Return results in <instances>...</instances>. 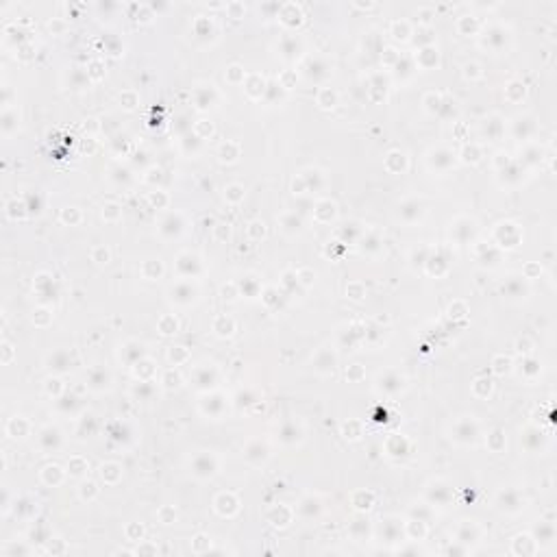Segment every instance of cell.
Listing matches in <instances>:
<instances>
[{
	"mask_svg": "<svg viewBox=\"0 0 557 557\" xmlns=\"http://www.w3.org/2000/svg\"><path fill=\"white\" fill-rule=\"evenodd\" d=\"M96 494H98V490H96L94 483H83V488H81V496H83V498H94Z\"/></svg>",
	"mask_w": 557,
	"mask_h": 557,
	"instance_id": "40",
	"label": "cell"
},
{
	"mask_svg": "<svg viewBox=\"0 0 557 557\" xmlns=\"http://www.w3.org/2000/svg\"><path fill=\"white\" fill-rule=\"evenodd\" d=\"M122 98H129V109H133V107H135V103H137V100H135V94L124 92V94H122Z\"/></svg>",
	"mask_w": 557,
	"mask_h": 557,
	"instance_id": "49",
	"label": "cell"
},
{
	"mask_svg": "<svg viewBox=\"0 0 557 557\" xmlns=\"http://www.w3.org/2000/svg\"><path fill=\"white\" fill-rule=\"evenodd\" d=\"M464 70H466V77H472V79L481 74V72H479V65H477V63H466V68H464Z\"/></svg>",
	"mask_w": 557,
	"mask_h": 557,
	"instance_id": "47",
	"label": "cell"
},
{
	"mask_svg": "<svg viewBox=\"0 0 557 557\" xmlns=\"http://www.w3.org/2000/svg\"><path fill=\"white\" fill-rule=\"evenodd\" d=\"M278 438H281L283 444H296V442L302 440V427L296 422H285L278 431Z\"/></svg>",
	"mask_w": 557,
	"mask_h": 557,
	"instance_id": "11",
	"label": "cell"
},
{
	"mask_svg": "<svg viewBox=\"0 0 557 557\" xmlns=\"http://www.w3.org/2000/svg\"><path fill=\"white\" fill-rule=\"evenodd\" d=\"M429 166L433 168V170H440V172H444V170H448L450 166H453L455 163V155L450 153V150H446V148H438V150H431L429 153Z\"/></svg>",
	"mask_w": 557,
	"mask_h": 557,
	"instance_id": "7",
	"label": "cell"
},
{
	"mask_svg": "<svg viewBox=\"0 0 557 557\" xmlns=\"http://www.w3.org/2000/svg\"><path fill=\"white\" fill-rule=\"evenodd\" d=\"M226 77L231 83H240V81H244V70L240 68V65H231V68L226 70Z\"/></svg>",
	"mask_w": 557,
	"mask_h": 557,
	"instance_id": "37",
	"label": "cell"
},
{
	"mask_svg": "<svg viewBox=\"0 0 557 557\" xmlns=\"http://www.w3.org/2000/svg\"><path fill=\"white\" fill-rule=\"evenodd\" d=\"M42 481L46 483V486H59V483L63 481V470H61V466H57V464L46 466V468L42 470Z\"/></svg>",
	"mask_w": 557,
	"mask_h": 557,
	"instance_id": "14",
	"label": "cell"
},
{
	"mask_svg": "<svg viewBox=\"0 0 557 557\" xmlns=\"http://www.w3.org/2000/svg\"><path fill=\"white\" fill-rule=\"evenodd\" d=\"M479 436V431H477V424H474L472 420H460V422H455V427H453V438L457 442H462V444H474V440H477Z\"/></svg>",
	"mask_w": 557,
	"mask_h": 557,
	"instance_id": "3",
	"label": "cell"
},
{
	"mask_svg": "<svg viewBox=\"0 0 557 557\" xmlns=\"http://www.w3.org/2000/svg\"><path fill=\"white\" fill-rule=\"evenodd\" d=\"M185 357H187V353H185V350H181V346H176V348L170 350V359L174 364H179V359H185Z\"/></svg>",
	"mask_w": 557,
	"mask_h": 557,
	"instance_id": "44",
	"label": "cell"
},
{
	"mask_svg": "<svg viewBox=\"0 0 557 557\" xmlns=\"http://www.w3.org/2000/svg\"><path fill=\"white\" fill-rule=\"evenodd\" d=\"M170 298L174 300L176 305H192V302L198 298V288H196L192 281H181L170 290Z\"/></svg>",
	"mask_w": 557,
	"mask_h": 557,
	"instance_id": "2",
	"label": "cell"
},
{
	"mask_svg": "<svg viewBox=\"0 0 557 557\" xmlns=\"http://www.w3.org/2000/svg\"><path fill=\"white\" fill-rule=\"evenodd\" d=\"M205 87H207V85H202V87L196 89V96H200V92H207V89H205ZM211 103H214V89H211L209 94H205L202 98H196V105H198V109L211 107Z\"/></svg>",
	"mask_w": 557,
	"mask_h": 557,
	"instance_id": "33",
	"label": "cell"
},
{
	"mask_svg": "<svg viewBox=\"0 0 557 557\" xmlns=\"http://www.w3.org/2000/svg\"><path fill=\"white\" fill-rule=\"evenodd\" d=\"M3 353H5V357H3V364H9L11 362V357H13V346L9 342H5L3 344Z\"/></svg>",
	"mask_w": 557,
	"mask_h": 557,
	"instance_id": "45",
	"label": "cell"
},
{
	"mask_svg": "<svg viewBox=\"0 0 557 557\" xmlns=\"http://www.w3.org/2000/svg\"><path fill=\"white\" fill-rule=\"evenodd\" d=\"M192 472L200 479H209L218 472V460L211 453H198L192 460Z\"/></svg>",
	"mask_w": 557,
	"mask_h": 557,
	"instance_id": "1",
	"label": "cell"
},
{
	"mask_svg": "<svg viewBox=\"0 0 557 557\" xmlns=\"http://www.w3.org/2000/svg\"><path fill=\"white\" fill-rule=\"evenodd\" d=\"M335 103H338V94L329 87H322L320 94H318V105L324 107V109H329V107H335Z\"/></svg>",
	"mask_w": 557,
	"mask_h": 557,
	"instance_id": "22",
	"label": "cell"
},
{
	"mask_svg": "<svg viewBox=\"0 0 557 557\" xmlns=\"http://www.w3.org/2000/svg\"><path fill=\"white\" fill-rule=\"evenodd\" d=\"M39 446H42L44 450H57L61 446V431L57 429V427H44L42 431H39Z\"/></svg>",
	"mask_w": 557,
	"mask_h": 557,
	"instance_id": "8",
	"label": "cell"
},
{
	"mask_svg": "<svg viewBox=\"0 0 557 557\" xmlns=\"http://www.w3.org/2000/svg\"><path fill=\"white\" fill-rule=\"evenodd\" d=\"M422 214H424V205L418 198H409L398 207V216L403 218L405 222H416V220L422 218Z\"/></svg>",
	"mask_w": 557,
	"mask_h": 557,
	"instance_id": "5",
	"label": "cell"
},
{
	"mask_svg": "<svg viewBox=\"0 0 557 557\" xmlns=\"http://www.w3.org/2000/svg\"><path fill=\"white\" fill-rule=\"evenodd\" d=\"M179 383H181V376H179L174 370H168L166 374H163V386H166L168 390L179 388Z\"/></svg>",
	"mask_w": 557,
	"mask_h": 557,
	"instance_id": "36",
	"label": "cell"
},
{
	"mask_svg": "<svg viewBox=\"0 0 557 557\" xmlns=\"http://www.w3.org/2000/svg\"><path fill=\"white\" fill-rule=\"evenodd\" d=\"M281 46H283L281 50H283V55H285V57H292V50H298V44L294 42V39H292V44H288V39H283Z\"/></svg>",
	"mask_w": 557,
	"mask_h": 557,
	"instance_id": "43",
	"label": "cell"
},
{
	"mask_svg": "<svg viewBox=\"0 0 557 557\" xmlns=\"http://www.w3.org/2000/svg\"><path fill=\"white\" fill-rule=\"evenodd\" d=\"M376 388L383 390L386 394H396V392H400V390L405 388V379L400 374H396V372H386V374L379 376Z\"/></svg>",
	"mask_w": 557,
	"mask_h": 557,
	"instance_id": "6",
	"label": "cell"
},
{
	"mask_svg": "<svg viewBox=\"0 0 557 557\" xmlns=\"http://www.w3.org/2000/svg\"><path fill=\"white\" fill-rule=\"evenodd\" d=\"M92 257H94V261H98V264H107V261H109V250L105 248V246H96L94 252H92Z\"/></svg>",
	"mask_w": 557,
	"mask_h": 557,
	"instance_id": "38",
	"label": "cell"
},
{
	"mask_svg": "<svg viewBox=\"0 0 557 557\" xmlns=\"http://www.w3.org/2000/svg\"><path fill=\"white\" fill-rule=\"evenodd\" d=\"M264 233H266L264 222H250V224H248V235H250V237L259 240V237H264Z\"/></svg>",
	"mask_w": 557,
	"mask_h": 557,
	"instance_id": "39",
	"label": "cell"
},
{
	"mask_svg": "<svg viewBox=\"0 0 557 557\" xmlns=\"http://www.w3.org/2000/svg\"><path fill=\"white\" fill-rule=\"evenodd\" d=\"M501 501H507V505H501L503 510H507V512L520 510V498H518V494H516V492H501V494H498V503H501Z\"/></svg>",
	"mask_w": 557,
	"mask_h": 557,
	"instance_id": "24",
	"label": "cell"
},
{
	"mask_svg": "<svg viewBox=\"0 0 557 557\" xmlns=\"http://www.w3.org/2000/svg\"><path fill=\"white\" fill-rule=\"evenodd\" d=\"M392 35H394V39H400V42H405V39H409V35H412V29H409V24L407 22H392Z\"/></svg>",
	"mask_w": 557,
	"mask_h": 557,
	"instance_id": "26",
	"label": "cell"
},
{
	"mask_svg": "<svg viewBox=\"0 0 557 557\" xmlns=\"http://www.w3.org/2000/svg\"><path fill=\"white\" fill-rule=\"evenodd\" d=\"M316 218L320 222H329V220L335 218V202L331 200H320L316 205Z\"/></svg>",
	"mask_w": 557,
	"mask_h": 557,
	"instance_id": "15",
	"label": "cell"
},
{
	"mask_svg": "<svg viewBox=\"0 0 557 557\" xmlns=\"http://www.w3.org/2000/svg\"><path fill=\"white\" fill-rule=\"evenodd\" d=\"M264 89H266V83H264V79H261V77L252 74V77L248 79V85H246V92H248V96L257 98V96L264 94Z\"/></svg>",
	"mask_w": 557,
	"mask_h": 557,
	"instance_id": "25",
	"label": "cell"
},
{
	"mask_svg": "<svg viewBox=\"0 0 557 557\" xmlns=\"http://www.w3.org/2000/svg\"><path fill=\"white\" fill-rule=\"evenodd\" d=\"M176 268L183 276H196L202 270V264L198 255H194V252H181L176 257Z\"/></svg>",
	"mask_w": 557,
	"mask_h": 557,
	"instance_id": "4",
	"label": "cell"
},
{
	"mask_svg": "<svg viewBox=\"0 0 557 557\" xmlns=\"http://www.w3.org/2000/svg\"><path fill=\"white\" fill-rule=\"evenodd\" d=\"M89 386L94 390H105L109 386V374L100 370V368H94V370L89 372Z\"/></svg>",
	"mask_w": 557,
	"mask_h": 557,
	"instance_id": "16",
	"label": "cell"
},
{
	"mask_svg": "<svg viewBox=\"0 0 557 557\" xmlns=\"http://www.w3.org/2000/svg\"><path fill=\"white\" fill-rule=\"evenodd\" d=\"M68 472L72 474V477H83V474L87 472V462L81 460V457H72L70 464H68Z\"/></svg>",
	"mask_w": 557,
	"mask_h": 557,
	"instance_id": "28",
	"label": "cell"
},
{
	"mask_svg": "<svg viewBox=\"0 0 557 557\" xmlns=\"http://www.w3.org/2000/svg\"><path fill=\"white\" fill-rule=\"evenodd\" d=\"M48 368L55 372H65V370H70L72 368V357L68 350H57V353H53L50 357H48Z\"/></svg>",
	"mask_w": 557,
	"mask_h": 557,
	"instance_id": "10",
	"label": "cell"
},
{
	"mask_svg": "<svg viewBox=\"0 0 557 557\" xmlns=\"http://www.w3.org/2000/svg\"><path fill=\"white\" fill-rule=\"evenodd\" d=\"M379 248V240H376V237L372 235V237H366L364 240V250L366 252H372V250H376Z\"/></svg>",
	"mask_w": 557,
	"mask_h": 557,
	"instance_id": "42",
	"label": "cell"
},
{
	"mask_svg": "<svg viewBox=\"0 0 557 557\" xmlns=\"http://www.w3.org/2000/svg\"><path fill=\"white\" fill-rule=\"evenodd\" d=\"M46 392L48 394H53V392L55 394H59V379H48L46 381Z\"/></svg>",
	"mask_w": 557,
	"mask_h": 557,
	"instance_id": "46",
	"label": "cell"
},
{
	"mask_svg": "<svg viewBox=\"0 0 557 557\" xmlns=\"http://www.w3.org/2000/svg\"><path fill=\"white\" fill-rule=\"evenodd\" d=\"M226 9L231 11V18H242V13L246 11V9H244V5H240V3H231V5H226Z\"/></svg>",
	"mask_w": 557,
	"mask_h": 557,
	"instance_id": "41",
	"label": "cell"
},
{
	"mask_svg": "<svg viewBox=\"0 0 557 557\" xmlns=\"http://www.w3.org/2000/svg\"><path fill=\"white\" fill-rule=\"evenodd\" d=\"M142 272H144L146 278H157V276H161V272H163V266H161L159 259H148V261H144Z\"/></svg>",
	"mask_w": 557,
	"mask_h": 557,
	"instance_id": "20",
	"label": "cell"
},
{
	"mask_svg": "<svg viewBox=\"0 0 557 557\" xmlns=\"http://www.w3.org/2000/svg\"><path fill=\"white\" fill-rule=\"evenodd\" d=\"M237 157H240V146L235 142H226L220 146V159L222 161H235Z\"/></svg>",
	"mask_w": 557,
	"mask_h": 557,
	"instance_id": "21",
	"label": "cell"
},
{
	"mask_svg": "<svg viewBox=\"0 0 557 557\" xmlns=\"http://www.w3.org/2000/svg\"><path fill=\"white\" fill-rule=\"evenodd\" d=\"M214 331L218 335H222V338H226V335H231L235 331V322L231 320V318H226V316H218L216 320H214Z\"/></svg>",
	"mask_w": 557,
	"mask_h": 557,
	"instance_id": "18",
	"label": "cell"
},
{
	"mask_svg": "<svg viewBox=\"0 0 557 557\" xmlns=\"http://www.w3.org/2000/svg\"><path fill=\"white\" fill-rule=\"evenodd\" d=\"M159 329H161V333H163V335H172V333H176V329H179L176 318H172V316L161 318V320H159Z\"/></svg>",
	"mask_w": 557,
	"mask_h": 557,
	"instance_id": "30",
	"label": "cell"
},
{
	"mask_svg": "<svg viewBox=\"0 0 557 557\" xmlns=\"http://www.w3.org/2000/svg\"><path fill=\"white\" fill-rule=\"evenodd\" d=\"M462 157H464V161H466V163H477V161L481 159V150H479V146H474V144L466 146V148L462 150Z\"/></svg>",
	"mask_w": 557,
	"mask_h": 557,
	"instance_id": "32",
	"label": "cell"
},
{
	"mask_svg": "<svg viewBox=\"0 0 557 557\" xmlns=\"http://www.w3.org/2000/svg\"><path fill=\"white\" fill-rule=\"evenodd\" d=\"M159 231H161L163 235H168V237H172V235H179V233L183 231V218L179 216V214H170V216H168V218L161 222Z\"/></svg>",
	"mask_w": 557,
	"mask_h": 557,
	"instance_id": "13",
	"label": "cell"
},
{
	"mask_svg": "<svg viewBox=\"0 0 557 557\" xmlns=\"http://www.w3.org/2000/svg\"><path fill=\"white\" fill-rule=\"evenodd\" d=\"M29 433V420L22 416H13L7 422V436L11 438H24Z\"/></svg>",
	"mask_w": 557,
	"mask_h": 557,
	"instance_id": "12",
	"label": "cell"
},
{
	"mask_svg": "<svg viewBox=\"0 0 557 557\" xmlns=\"http://www.w3.org/2000/svg\"><path fill=\"white\" fill-rule=\"evenodd\" d=\"M300 226H302L300 218H296L294 214H285V216H283V231H285V233H298Z\"/></svg>",
	"mask_w": 557,
	"mask_h": 557,
	"instance_id": "29",
	"label": "cell"
},
{
	"mask_svg": "<svg viewBox=\"0 0 557 557\" xmlns=\"http://www.w3.org/2000/svg\"><path fill=\"white\" fill-rule=\"evenodd\" d=\"M61 220H63V222H70V224H79V222H81V211H79L77 207H68V209H63Z\"/></svg>",
	"mask_w": 557,
	"mask_h": 557,
	"instance_id": "34",
	"label": "cell"
},
{
	"mask_svg": "<svg viewBox=\"0 0 557 557\" xmlns=\"http://www.w3.org/2000/svg\"><path fill=\"white\" fill-rule=\"evenodd\" d=\"M418 63H420L422 68H431V65H436L438 63V50L433 46L422 48L420 55H418Z\"/></svg>",
	"mask_w": 557,
	"mask_h": 557,
	"instance_id": "19",
	"label": "cell"
},
{
	"mask_svg": "<svg viewBox=\"0 0 557 557\" xmlns=\"http://www.w3.org/2000/svg\"><path fill=\"white\" fill-rule=\"evenodd\" d=\"M216 507H218L220 514H233L237 510V501H235L233 494H220L216 498Z\"/></svg>",
	"mask_w": 557,
	"mask_h": 557,
	"instance_id": "17",
	"label": "cell"
},
{
	"mask_svg": "<svg viewBox=\"0 0 557 557\" xmlns=\"http://www.w3.org/2000/svg\"><path fill=\"white\" fill-rule=\"evenodd\" d=\"M224 198L229 202H240L244 198V187L242 185H229L224 190Z\"/></svg>",
	"mask_w": 557,
	"mask_h": 557,
	"instance_id": "31",
	"label": "cell"
},
{
	"mask_svg": "<svg viewBox=\"0 0 557 557\" xmlns=\"http://www.w3.org/2000/svg\"><path fill=\"white\" fill-rule=\"evenodd\" d=\"M298 276H300V281L305 283V285H309V283H311V281H314V278H316V274H314V272H309V270H300V272H298Z\"/></svg>",
	"mask_w": 557,
	"mask_h": 557,
	"instance_id": "48",
	"label": "cell"
},
{
	"mask_svg": "<svg viewBox=\"0 0 557 557\" xmlns=\"http://www.w3.org/2000/svg\"><path fill=\"white\" fill-rule=\"evenodd\" d=\"M103 218L109 220V222L118 220V218H120V207H118V205H113V202L105 205V207H103Z\"/></svg>",
	"mask_w": 557,
	"mask_h": 557,
	"instance_id": "35",
	"label": "cell"
},
{
	"mask_svg": "<svg viewBox=\"0 0 557 557\" xmlns=\"http://www.w3.org/2000/svg\"><path fill=\"white\" fill-rule=\"evenodd\" d=\"M244 455H246V460L252 462V464H264L270 457V448L264 444V442H250V444L246 446V450H244Z\"/></svg>",
	"mask_w": 557,
	"mask_h": 557,
	"instance_id": "9",
	"label": "cell"
},
{
	"mask_svg": "<svg viewBox=\"0 0 557 557\" xmlns=\"http://www.w3.org/2000/svg\"><path fill=\"white\" fill-rule=\"evenodd\" d=\"M100 474H103V479L107 481V483H116V481L120 479L122 470H120L118 464H105L103 468H100Z\"/></svg>",
	"mask_w": 557,
	"mask_h": 557,
	"instance_id": "27",
	"label": "cell"
},
{
	"mask_svg": "<svg viewBox=\"0 0 557 557\" xmlns=\"http://www.w3.org/2000/svg\"><path fill=\"white\" fill-rule=\"evenodd\" d=\"M214 383H216L214 370L209 372V368H200V370L196 372V386H198V388H211Z\"/></svg>",
	"mask_w": 557,
	"mask_h": 557,
	"instance_id": "23",
	"label": "cell"
}]
</instances>
